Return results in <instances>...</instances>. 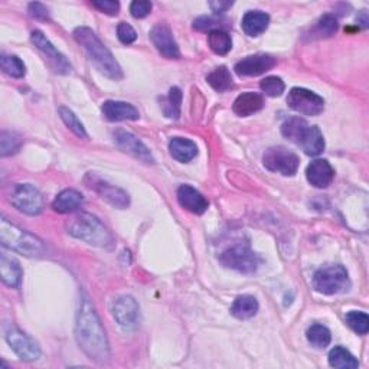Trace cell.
Wrapping results in <instances>:
<instances>
[{"mask_svg": "<svg viewBox=\"0 0 369 369\" xmlns=\"http://www.w3.org/2000/svg\"><path fill=\"white\" fill-rule=\"evenodd\" d=\"M10 203L26 215H38L43 210V197L41 192L29 183L13 185L9 194Z\"/></svg>", "mask_w": 369, "mask_h": 369, "instance_id": "cell-8", "label": "cell"}, {"mask_svg": "<svg viewBox=\"0 0 369 369\" xmlns=\"http://www.w3.org/2000/svg\"><path fill=\"white\" fill-rule=\"evenodd\" d=\"M257 312H258V302L254 296H249V294L238 296L231 306V315L240 320L254 317Z\"/></svg>", "mask_w": 369, "mask_h": 369, "instance_id": "cell-26", "label": "cell"}, {"mask_svg": "<svg viewBox=\"0 0 369 369\" xmlns=\"http://www.w3.org/2000/svg\"><path fill=\"white\" fill-rule=\"evenodd\" d=\"M345 320L348 323V326L353 332H357L358 335H366L369 332V317L364 312H357V310H352V312L346 313Z\"/></svg>", "mask_w": 369, "mask_h": 369, "instance_id": "cell-36", "label": "cell"}, {"mask_svg": "<svg viewBox=\"0 0 369 369\" xmlns=\"http://www.w3.org/2000/svg\"><path fill=\"white\" fill-rule=\"evenodd\" d=\"M287 106L303 115H319L324 110V100L306 88H291L287 96Z\"/></svg>", "mask_w": 369, "mask_h": 369, "instance_id": "cell-11", "label": "cell"}, {"mask_svg": "<svg viewBox=\"0 0 369 369\" xmlns=\"http://www.w3.org/2000/svg\"><path fill=\"white\" fill-rule=\"evenodd\" d=\"M74 38H76V41L85 49L88 56L91 58L96 67L104 74L106 77L114 81L123 78L122 67L115 61L111 51L100 41L93 29L85 26L77 27L76 31H74Z\"/></svg>", "mask_w": 369, "mask_h": 369, "instance_id": "cell-2", "label": "cell"}, {"mask_svg": "<svg viewBox=\"0 0 369 369\" xmlns=\"http://www.w3.org/2000/svg\"><path fill=\"white\" fill-rule=\"evenodd\" d=\"M76 337L80 348L90 359L98 364H104L110 359V345L106 331L102 328L94 304L85 294L81 296L78 307Z\"/></svg>", "mask_w": 369, "mask_h": 369, "instance_id": "cell-1", "label": "cell"}, {"mask_svg": "<svg viewBox=\"0 0 369 369\" xmlns=\"http://www.w3.org/2000/svg\"><path fill=\"white\" fill-rule=\"evenodd\" d=\"M232 5H234L232 2H211L210 3L211 9L214 12H216V13H224V12H227Z\"/></svg>", "mask_w": 369, "mask_h": 369, "instance_id": "cell-43", "label": "cell"}, {"mask_svg": "<svg viewBox=\"0 0 369 369\" xmlns=\"http://www.w3.org/2000/svg\"><path fill=\"white\" fill-rule=\"evenodd\" d=\"M65 227L71 237L82 240L90 245L100 248H111L114 245V237L110 230L93 214H77L68 221Z\"/></svg>", "mask_w": 369, "mask_h": 369, "instance_id": "cell-3", "label": "cell"}, {"mask_svg": "<svg viewBox=\"0 0 369 369\" xmlns=\"http://www.w3.org/2000/svg\"><path fill=\"white\" fill-rule=\"evenodd\" d=\"M206 81H208V84L218 93H224L232 87V77L227 67H219L212 71L210 76L206 77Z\"/></svg>", "mask_w": 369, "mask_h": 369, "instance_id": "cell-33", "label": "cell"}, {"mask_svg": "<svg viewBox=\"0 0 369 369\" xmlns=\"http://www.w3.org/2000/svg\"><path fill=\"white\" fill-rule=\"evenodd\" d=\"M101 113L104 115V119L109 122H126V120H139L140 113L139 110L130 104V102L124 101H114L107 100L102 102Z\"/></svg>", "mask_w": 369, "mask_h": 369, "instance_id": "cell-18", "label": "cell"}, {"mask_svg": "<svg viewBox=\"0 0 369 369\" xmlns=\"http://www.w3.org/2000/svg\"><path fill=\"white\" fill-rule=\"evenodd\" d=\"M0 68L12 78H23L26 74V67L23 61L16 55L3 54L0 56Z\"/></svg>", "mask_w": 369, "mask_h": 369, "instance_id": "cell-32", "label": "cell"}, {"mask_svg": "<svg viewBox=\"0 0 369 369\" xmlns=\"http://www.w3.org/2000/svg\"><path fill=\"white\" fill-rule=\"evenodd\" d=\"M329 365L339 369H355L359 366L358 359L344 346H335L329 352Z\"/></svg>", "mask_w": 369, "mask_h": 369, "instance_id": "cell-28", "label": "cell"}, {"mask_svg": "<svg viewBox=\"0 0 369 369\" xmlns=\"http://www.w3.org/2000/svg\"><path fill=\"white\" fill-rule=\"evenodd\" d=\"M358 23L364 27V29H366L368 27V23H369V19H368V14H366V12L365 10H362L361 12V16H358Z\"/></svg>", "mask_w": 369, "mask_h": 369, "instance_id": "cell-44", "label": "cell"}, {"mask_svg": "<svg viewBox=\"0 0 369 369\" xmlns=\"http://www.w3.org/2000/svg\"><path fill=\"white\" fill-rule=\"evenodd\" d=\"M300 160L296 153L287 150L286 147H270L262 155V165L270 172L283 176H294L299 170Z\"/></svg>", "mask_w": 369, "mask_h": 369, "instance_id": "cell-9", "label": "cell"}, {"mask_svg": "<svg viewBox=\"0 0 369 369\" xmlns=\"http://www.w3.org/2000/svg\"><path fill=\"white\" fill-rule=\"evenodd\" d=\"M260 88L261 91L269 96V97H280L284 90H286V85L283 82V80L280 77H267L264 78L261 82H260Z\"/></svg>", "mask_w": 369, "mask_h": 369, "instance_id": "cell-37", "label": "cell"}, {"mask_svg": "<svg viewBox=\"0 0 369 369\" xmlns=\"http://www.w3.org/2000/svg\"><path fill=\"white\" fill-rule=\"evenodd\" d=\"M219 262L224 267L238 273L254 274L260 267L261 258L248 244H235L223 251V254L219 256Z\"/></svg>", "mask_w": 369, "mask_h": 369, "instance_id": "cell-7", "label": "cell"}, {"mask_svg": "<svg viewBox=\"0 0 369 369\" xmlns=\"http://www.w3.org/2000/svg\"><path fill=\"white\" fill-rule=\"evenodd\" d=\"M23 144V139L14 131L3 130L0 133V156L6 157L18 153Z\"/></svg>", "mask_w": 369, "mask_h": 369, "instance_id": "cell-31", "label": "cell"}, {"mask_svg": "<svg viewBox=\"0 0 369 369\" xmlns=\"http://www.w3.org/2000/svg\"><path fill=\"white\" fill-rule=\"evenodd\" d=\"M194 27L197 31H214V29H221L219 27V21H215L208 16H201L194 22Z\"/></svg>", "mask_w": 369, "mask_h": 369, "instance_id": "cell-42", "label": "cell"}, {"mask_svg": "<svg viewBox=\"0 0 369 369\" xmlns=\"http://www.w3.org/2000/svg\"><path fill=\"white\" fill-rule=\"evenodd\" d=\"M306 178L310 185L323 189L332 183L335 178V170L326 159H316L307 166Z\"/></svg>", "mask_w": 369, "mask_h": 369, "instance_id": "cell-20", "label": "cell"}, {"mask_svg": "<svg viewBox=\"0 0 369 369\" xmlns=\"http://www.w3.org/2000/svg\"><path fill=\"white\" fill-rule=\"evenodd\" d=\"M117 36H119L120 42L124 43V45H130V43H133L137 39V34L135 29L126 22H120L119 26H117Z\"/></svg>", "mask_w": 369, "mask_h": 369, "instance_id": "cell-39", "label": "cell"}, {"mask_svg": "<svg viewBox=\"0 0 369 369\" xmlns=\"http://www.w3.org/2000/svg\"><path fill=\"white\" fill-rule=\"evenodd\" d=\"M282 135L309 156H317L324 150V139L319 127L309 124L300 117L287 119L282 126Z\"/></svg>", "mask_w": 369, "mask_h": 369, "instance_id": "cell-4", "label": "cell"}, {"mask_svg": "<svg viewBox=\"0 0 369 369\" xmlns=\"http://www.w3.org/2000/svg\"><path fill=\"white\" fill-rule=\"evenodd\" d=\"M93 6L102 13L110 14V16H115L120 10V3L114 2V0H94Z\"/></svg>", "mask_w": 369, "mask_h": 369, "instance_id": "cell-40", "label": "cell"}, {"mask_svg": "<svg viewBox=\"0 0 369 369\" xmlns=\"http://www.w3.org/2000/svg\"><path fill=\"white\" fill-rule=\"evenodd\" d=\"M0 241L3 247L26 257H36L45 251V245L36 235L9 223L6 218L0 219Z\"/></svg>", "mask_w": 369, "mask_h": 369, "instance_id": "cell-5", "label": "cell"}, {"mask_svg": "<svg viewBox=\"0 0 369 369\" xmlns=\"http://www.w3.org/2000/svg\"><path fill=\"white\" fill-rule=\"evenodd\" d=\"M6 342L16 355L26 362H34L41 358V348L34 337L19 329H9L6 332Z\"/></svg>", "mask_w": 369, "mask_h": 369, "instance_id": "cell-13", "label": "cell"}, {"mask_svg": "<svg viewBox=\"0 0 369 369\" xmlns=\"http://www.w3.org/2000/svg\"><path fill=\"white\" fill-rule=\"evenodd\" d=\"M169 152L170 156L181 161V164H188V161L194 160L198 155V146L189 139L185 137H173L169 142Z\"/></svg>", "mask_w": 369, "mask_h": 369, "instance_id": "cell-24", "label": "cell"}, {"mask_svg": "<svg viewBox=\"0 0 369 369\" xmlns=\"http://www.w3.org/2000/svg\"><path fill=\"white\" fill-rule=\"evenodd\" d=\"M150 39L156 49L168 60H178L181 56V51L178 43H176L170 27L165 23H159L153 26L150 31Z\"/></svg>", "mask_w": 369, "mask_h": 369, "instance_id": "cell-17", "label": "cell"}, {"mask_svg": "<svg viewBox=\"0 0 369 369\" xmlns=\"http://www.w3.org/2000/svg\"><path fill=\"white\" fill-rule=\"evenodd\" d=\"M306 335H307V341L312 344V346H315L317 349L326 348L332 341L331 331L326 326H323V324H319V323L312 324V326L307 329Z\"/></svg>", "mask_w": 369, "mask_h": 369, "instance_id": "cell-34", "label": "cell"}, {"mask_svg": "<svg viewBox=\"0 0 369 369\" xmlns=\"http://www.w3.org/2000/svg\"><path fill=\"white\" fill-rule=\"evenodd\" d=\"M264 107V98L258 93H243L234 101L232 110L234 113L240 117H248L258 113Z\"/></svg>", "mask_w": 369, "mask_h": 369, "instance_id": "cell-21", "label": "cell"}, {"mask_svg": "<svg viewBox=\"0 0 369 369\" xmlns=\"http://www.w3.org/2000/svg\"><path fill=\"white\" fill-rule=\"evenodd\" d=\"M276 64L277 61L273 56L265 54H256L243 58L240 63L235 64L234 69L240 77H258L261 74L273 69Z\"/></svg>", "mask_w": 369, "mask_h": 369, "instance_id": "cell-16", "label": "cell"}, {"mask_svg": "<svg viewBox=\"0 0 369 369\" xmlns=\"http://www.w3.org/2000/svg\"><path fill=\"white\" fill-rule=\"evenodd\" d=\"M0 276H2V282L6 286L18 289L22 283L23 276L21 264L13 257H9L8 254L2 253V256H0Z\"/></svg>", "mask_w": 369, "mask_h": 369, "instance_id": "cell-22", "label": "cell"}, {"mask_svg": "<svg viewBox=\"0 0 369 369\" xmlns=\"http://www.w3.org/2000/svg\"><path fill=\"white\" fill-rule=\"evenodd\" d=\"M313 287L322 294L333 296V294L348 291L350 289V280L344 265H328L315 273Z\"/></svg>", "mask_w": 369, "mask_h": 369, "instance_id": "cell-6", "label": "cell"}, {"mask_svg": "<svg viewBox=\"0 0 369 369\" xmlns=\"http://www.w3.org/2000/svg\"><path fill=\"white\" fill-rule=\"evenodd\" d=\"M111 313L124 331H136L142 322L139 303L131 296L117 298L111 304Z\"/></svg>", "mask_w": 369, "mask_h": 369, "instance_id": "cell-12", "label": "cell"}, {"mask_svg": "<svg viewBox=\"0 0 369 369\" xmlns=\"http://www.w3.org/2000/svg\"><path fill=\"white\" fill-rule=\"evenodd\" d=\"M27 12L29 14H31L32 18L38 19V21H51V16H49V10L45 5H42L39 2H34V3H29L27 6Z\"/></svg>", "mask_w": 369, "mask_h": 369, "instance_id": "cell-41", "label": "cell"}, {"mask_svg": "<svg viewBox=\"0 0 369 369\" xmlns=\"http://www.w3.org/2000/svg\"><path fill=\"white\" fill-rule=\"evenodd\" d=\"M31 41L34 45L47 56L48 60V65L56 72V74H63V76H65V74H69L72 67L71 64L68 63L67 58L58 51L52 43L48 41V38L43 35L41 31H34L31 34Z\"/></svg>", "mask_w": 369, "mask_h": 369, "instance_id": "cell-14", "label": "cell"}, {"mask_svg": "<svg viewBox=\"0 0 369 369\" xmlns=\"http://www.w3.org/2000/svg\"><path fill=\"white\" fill-rule=\"evenodd\" d=\"M176 195H178V202L182 208L192 214L202 215L210 206V202L201 192L190 185H181Z\"/></svg>", "mask_w": 369, "mask_h": 369, "instance_id": "cell-19", "label": "cell"}, {"mask_svg": "<svg viewBox=\"0 0 369 369\" xmlns=\"http://www.w3.org/2000/svg\"><path fill=\"white\" fill-rule=\"evenodd\" d=\"M84 202V197L76 189H65L58 194L52 202V208L60 214H71L77 211Z\"/></svg>", "mask_w": 369, "mask_h": 369, "instance_id": "cell-25", "label": "cell"}, {"mask_svg": "<svg viewBox=\"0 0 369 369\" xmlns=\"http://www.w3.org/2000/svg\"><path fill=\"white\" fill-rule=\"evenodd\" d=\"M181 104H182V91L178 87H172L169 94L161 100V110H164L168 119L178 120L181 115Z\"/></svg>", "mask_w": 369, "mask_h": 369, "instance_id": "cell-29", "label": "cell"}, {"mask_svg": "<svg viewBox=\"0 0 369 369\" xmlns=\"http://www.w3.org/2000/svg\"><path fill=\"white\" fill-rule=\"evenodd\" d=\"M113 137L117 147L124 153L144 161V164H155V157L152 156L150 150L133 133L124 128H117L113 133Z\"/></svg>", "mask_w": 369, "mask_h": 369, "instance_id": "cell-15", "label": "cell"}, {"mask_svg": "<svg viewBox=\"0 0 369 369\" xmlns=\"http://www.w3.org/2000/svg\"><path fill=\"white\" fill-rule=\"evenodd\" d=\"M60 117H61V120L65 123V126L74 133V135L78 136L80 139H88L84 124L78 120V117L74 114V111H71L67 107H60Z\"/></svg>", "mask_w": 369, "mask_h": 369, "instance_id": "cell-35", "label": "cell"}, {"mask_svg": "<svg viewBox=\"0 0 369 369\" xmlns=\"http://www.w3.org/2000/svg\"><path fill=\"white\" fill-rule=\"evenodd\" d=\"M153 5L149 0H135V2H131L130 5V12L136 19H143L147 14H150Z\"/></svg>", "mask_w": 369, "mask_h": 369, "instance_id": "cell-38", "label": "cell"}, {"mask_svg": "<svg viewBox=\"0 0 369 369\" xmlns=\"http://www.w3.org/2000/svg\"><path fill=\"white\" fill-rule=\"evenodd\" d=\"M270 25V16L261 10H249L244 14L241 27L248 36H258L267 31Z\"/></svg>", "mask_w": 369, "mask_h": 369, "instance_id": "cell-23", "label": "cell"}, {"mask_svg": "<svg viewBox=\"0 0 369 369\" xmlns=\"http://www.w3.org/2000/svg\"><path fill=\"white\" fill-rule=\"evenodd\" d=\"M208 45L216 55H227L232 49V39L224 29H214L208 34Z\"/></svg>", "mask_w": 369, "mask_h": 369, "instance_id": "cell-30", "label": "cell"}, {"mask_svg": "<svg viewBox=\"0 0 369 369\" xmlns=\"http://www.w3.org/2000/svg\"><path fill=\"white\" fill-rule=\"evenodd\" d=\"M85 185L93 189L100 195L101 199H104L107 203H110L114 208L124 210L130 205V197L126 190L122 188L109 183L106 179H102L97 173H87L84 178Z\"/></svg>", "mask_w": 369, "mask_h": 369, "instance_id": "cell-10", "label": "cell"}, {"mask_svg": "<svg viewBox=\"0 0 369 369\" xmlns=\"http://www.w3.org/2000/svg\"><path fill=\"white\" fill-rule=\"evenodd\" d=\"M337 19L335 14L326 13L320 16V19L315 23V26L310 29L309 38L310 39H324V38H331L337 32Z\"/></svg>", "mask_w": 369, "mask_h": 369, "instance_id": "cell-27", "label": "cell"}]
</instances>
